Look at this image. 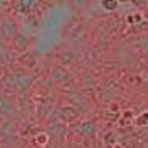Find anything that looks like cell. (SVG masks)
<instances>
[{
  "mask_svg": "<svg viewBox=\"0 0 148 148\" xmlns=\"http://www.w3.org/2000/svg\"><path fill=\"white\" fill-rule=\"evenodd\" d=\"M31 83H33V78L28 77V75H23V73H13V75H10V77H7V80H5V85L10 90L18 91V93L26 91L28 88L31 86Z\"/></svg>",
  "mask_w": 148,
  "mask_h": 148,
  "instance_id": "1",
  "label": "cell"
},
{
  "mask_svg": "<svg viewBox=\"0 0 148 148\" xmlns=\"http://www.w3.org/2000/svg\"><path fill=\"white\" fill-rule=\"evenodd\" d=\"M72 130L75 134L82 135L83 138H95V134H96V127L91 121H78V122H73L72 124Z\"/></svg>",
  "mask_w": 148,
  "mask_h": 148,
  "instance_id": "2",
  "label": "cell"
},
{
  "mask_svg": "<svg viewBox=\"0 0 148 148\" xmlns=\"http://www.w3.org/2000/svg\"><path fill=\"white\" fill-rule=\"evenodd\" d=\"M16 34V25L10 18H3L0 21V38L3 41H13Z\"/></svg>",
  "mask_w": 148,
  "mask_h": 148,
  "instance_id": "3",
  "label": "cell"
},
{
  "mask_svg": "<svg viewBox=\"0 0 148 148\" xmlns=\"http://www.w3.org/2000/svg\"><path fill=\"white\" fill-rule=\"evenodd\" d=\"M77 117H78V109L73 108V106H64V108L59 111V119L64 122H75L77 121Z\"/></svg>",
  "mask_w": 148,
  "mask_h": 148,
  "instance_id": "4",
  "label": "cell"
},
{
  "mask_svg": "<svg viewBox=\"0 0 148 148\" xmlns=\"http://www.w3.org/2000/svg\"><path fill=\"white\" fill-rule=\"evenodd\" d=\"M52 78L57 83H67V82H70V73L62 65H56L52 69Z\"/></svg>",
  "mask_w": 148,
  "mask_h": 148,
  "instance_id": "5",
  "label": "cell"
},
{
  "mask_svg": "<svg viewBox=\"0 0 148 148\" xmlns=\"http://www.w3.org/2000/svg\"><path fill=\"white\" fill-rule=\"evenodd\" d=\"M18 62H20V65L26 67V69H33L38 64V59H36V56L31 51H28V52L21 54V56L18 57Z\"/></svg>",
  "mask_w": 148,
  "mask_h": 148,
  "instance_id": "6",
  "label": "cell"
},
{
  "mask_svg": "<svg viewBox=\"0 0 148 148\" xmlns=\"http://www.w3.org/2000/svg\"><path fill=\"white\" fill-rule=\"evenodd\" d=\"M13 47L16 49L18 52H28V47H29V39H28L26 36H21V34H16L13 39Z\"/></svg>",
  "mask_w": 148,
  "mask_h": 148,
  "instance_id": "7",
  "label": "cell"
},
{
  "mask_svg": "<svg viewBox=\"0 0 148 148\" xmlns=\"http://www.w3.org/2000/svg\"><path fill=\"white\" fill-rule=\"evenodd\" d=\"M13 111V103L5 98V96H0V116H7Z\"/></svg>",
  "mask_w": 148,
  "mask_h": 148,
  "instance_id": "8",
  "label": "cell"
},
{
  "mask_svg": "<svg viewBox=\"0 0 148 148\" xmlns=\"http://www.w3.org/2000/svg\"><path fill=\"white\" fill-rule=\"evenodd\" d=\"M101 7L108 12H112L119 7V2H114V0H104V2H101Z\"/></svg>",
  "mask_w": 148,
  "mask_h": 148,
  "instance_id": "9",
  "label": "cell"
},
{
  "mask_svg": "<svg viewBox=\"0 0 148 148\" xmlns=\"http://www.w3.org/2000/svg\"><path fill=\"white\" fill-rule=\"evenodd\" d=\"M142 20H143V15L140 13V12H137V13L127 16V21L130 23V25H138V23H142Z\"/></svg>",
  "mask_w": 148,
  "mask_h": 148,
  "instance_id": "10",
  "label": "cell"
},
{
  "mask_svg": "<svg viewBox=\"0 0 148 148\" xmlns=\"http://www.w3.org/2000/svg\"><path fill=\"white\" fill-rule=\"evenodd\" d=\"M47 142H49V135L46 134V132H42V134H38L36 135V143L38 145H47Z\"/></svg>",
  "mask_w": 148,
  "mask_h": 148,
  "instance_id": "11",
  "label": "cell"
},
{
  "mask_svg": "<svg viewBox=\"0 0 148 148\" xmlns=\"http://www.w3.org/2000/svg\"><path fill=\"white\" fill-rule=\"evenodd\" d=\"M147 122H148V112H143L138 117V124L140 125H143V124H147Z\"/></svg>",
  "mask_w": 148,
  "mask_h": 148,
  "instance_id": "12",
  "label": "cell"
},
{
  "mask_svg": "<svg viewBox=\"0 0 148 148\" xmlns=\"http://www.w3.org/2000/svg\"><path fill=\"white\" fill-rule=\"evenodd\" d=\"M67 148H83V145H82V143H77V145H75V143H72V145H69Z\"/></svg>",
  "mask_w": 148,
  "mask_h": 148,
  "instance_id": "13",
  "label": "cell"
},
{
  "mask_svg": "<svg viewBox=\"0 0 148 148\" xmlns=\"http://www.w3.org/2000/svg\"><path fill=\"white\" fill-rule=\"evenodd\" d=\"M142 15H143V18H147V20H148V8L143 10V13H142Z\"/></svg>",
  "mask_w": 148,
  "mask_h": 148,
  "instance_id": "14",
  "label": "cell"
},
{
  "mask_svg": "<svg viewBox=\"0 0 148 148\" xmlns=\"http://www.w3.org/2000/svg\"><path fill=\"white\" fill-rule=\"evenodd\" d=\"M0 125H2V117H0Z\"/></svg>",
  "mask_w": 148,
  "mask_h": 148,
  "instance_id": "15",
  "label": "cell"
},
{
  "mask_svg": "<svg viewBox=\"0 0 148 148\" xmlns=\"http://www.w3.org/2000/svg\"><path fill=\"white\" fill-rule=\"evenodd\" d=\"M0 148H5V147H0Z\"/></svg>",
  "mask_w": 148,
  "mask_h": 148,
  "instance_id": "16",
  "label": "cell"
}]
</instances>
